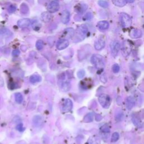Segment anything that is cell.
<instances>
[{
  "label": "cell",
  "instance_id": "4316f807",
  "mask_svg": "<svg viewBox=\"0 0 144 144\" xmlns=\"http://www.w3.org/2000/svg\"><path fill=\"white\" fill-rule=\"evenodd\" d=\"M100 130L102 133H108L110 132V128L107 124H105L104 126H102L100 128Z\"/></svg>",
  "mask_w": 144,
  "mask_h": 144
},
{
  "label": "cell",
  "instance_id": "f35d334b",
  "mask_svg": "<svg viewBox=\"0 0 144 144\" xmlns=\"http://www.w3.org/2000/svg\"><path fill=\"white\" fill-rule=\"evenodd\" d=\"M102 119V117L100 115H97L96 116V120L97 121H99Z\"/></svg>",
  "mask_w": 144,
  "mask_h": 144
},
{
  "label": "cell",
  "instance_id": "8d00e7d4",
  "mask_svg": "<svg viewBox=\"0 0 144 144\" xmlns=\"http://www.w3.org/2000/svg\"><path fill=\"white\" fill-rule=\"evenodd\" d=\"M19 54H20V51L17 49L14 50L12 52V55L13 56H17L19 55Z\"/></svg>",
  "mask_w": 144,
  "mask_h": 144
},
{
  "label": "cell",
  "instance_id": "74e56055",
  "mask_svg": "<svg viewBox=\"0 0 144 144\" xmlns=\"http://www.w3.org/2000/svg\"><path fill=\"white\" fill-rule=\"evenodd\" d=\"M100 79H101V81L102 82H103V83H106V82H107V78L106 77L105 74H103L102 75H101Z\"/></svg>",
  "mask_w": 144,
  "mask_h": 144
},
{
  "label": "cell",
  "instance_id": "ab89813d",
  "mask_svg": "<svg viewBox=\"0 0 144 144\" xmlns=\"http://www.w3.org/2000/svg\"><path fill=\"white\" fill-rule=\"evenodd\" d=\"M128 1L130 3H132L135 1V0H128Z\"/></svg>",
  "mask_w": 144,
  "mask_h": 144
},
{
  "label": "cell",
  "instance_id": "e575fe53",
  "mask_svg": "<svg viewBox=\"0 0 144 144\" xmlns=\"http://www.w3.org/2000/svg\"><path fill=\"white\" fill-rule=\"evenodd\" d=\"M92 18V14L91 13H88L85 15L83 19L84 20H90Z\"/></svg>",
  "mask_w": 144,
  "mask_h": 144
},
{
  "label": "cell",
  "instance_id": "277c9868",
  "mask_svg": "<svg viewBox=\"0 0 144 144\" xmlns=\"http://www.w3.org/2000/svg\"><path fill=\"white\" fill-rule=\"evenodd\" d=\"M120 20L121 24L123 28H128L132 24L131 17L126 13H121L120 14Z\"/></svg>",
  "mask_w": 144,
  "mask_h": 144
},
{
  "label": "cell",
  "instance_id": "d590c367",
  "mask_svg": "<svg viewBox=\"0 0 144 144\" xmlns=\"http://www.w3.org/2000/svg\"><path fill=\"white\" fill-rule=\"evenodd\" d=\"M16 129L20 132H23L25 130V128L23 127L22 123H19L16 126Z\"/></svg>",
  "mask_w": 144,
  "mask_h": 144
},
{
  "label": "cell",
  "instance_id": "f1b7e54d",
  "mask_svg": "<svg viewBox=\"0 0 144 144\" xmlns=\"http://www.w3.org/2000/svg\"><path fill=\"white\" fill-rule=\"evenodd\" d=\"M98 4L102 8H107L109 6L108 3L106 1H104V0H100L98 1Z\"/></svg>",
  "mask_w": 144,
  "mask_h": 144
},
{
  "label": "cell",
  "instance_id": "d6986e66",
  "mask_svg": "<svg viewBox=\"0 0 144 144\" xmlns=\"http://www.w3.org/2000/svg\"><path fill=\"white\" fill-rule=\"evenodd\" d=\"M60 87L64 91H68L70 89L71 85L69 82L65 81H61V85Z\"/></svg>",
  "mask_w": 144,
  "mask_h": 144
},
{
  "label": "cell",
  "instance_id": "8992f818",
  "mask_svg": "<svg viewBox=\"0 0 144 144\" xmlns=\"http://www.w3.org/2000/svg\"><path fill=\"white\" fill-rule=\"evenodd\" d=\"M110 50L111 52V54L113 56L115 57L118 54V52L120 49V43L118 41H111L110 44Z\"/></svg>",
  "mask_w": 144,
  "mask_h": 144
},
{
  "label": "cell",
  "instance_id": "d4e9b609",
  "mask_svg": "<svg viewBox=\"0 0 144 144\" xmlns=\"http://www.w3.org/2000/svg\"><path fill=\"white\" fill-rule=\"evenodd\" d=\"M15 99L17 104H21L23 101V97L22 94L19 92H17L15 94Z\"/></svg>",
  "mask_w": 144,
  "mask_h": 144
},
{
  "label": "cell",
  "instance_id": "e0dca14e",
  "mask_svg": "<svg viewBox=\"0 0 144 144\" xmlns=\"http://www.w3.org/2000/svg\"><path fill=\"white\" fill-rule=\"evenodd\" d=\"M130 36L132 39H138L142 36V32L139 29H132L130 33Z\"/></svg>",
  "mask_w": 144,
  "mask_h": 144
},
{
  "label": "cell",
  "instance_id": "cb8c5ba5",
  "mask_svg": "<svg viewBox=\"0 0 144 144\" xmlns=\"http://www.w3.org/2000/svg\"><path fill=\"white\" fill-rule=\"evenodd\" d=\"M20 11L22 14H26L29 12V7L28 5L25 4V3H23V4L20 5Z\"/></svg>",
  "mask_w": 144,
  "mask_h": 144
},
{
  "label": "cell",
  "instance_id": "52a82bcc",
  "mask_svg": "<svg viewBox=\"0 0 144 144\" xmlns=\"http://www.w3.org/2000/svg\"><path fill=\"white\" fill-rule=\"evenodd\" d=\"M59 3L56 0H54L49 4L47 6V10L49 13H54L59 10Z\"/></svg>",
  "mask_w": 144,
  "mask_h": 144
},
{
  "label": "cell",
  "instance_id": "5b68a950",
  "mask_svg": "<svg viewBox=\"0 0 144 144\" xmlns=\"http://www.w3.org/2000/svg\"><path fill=\"white\" fill-rule=\"evenodd\" d=\"M132 50V45L128 40H126L123 43L122 52L123 56L127 57L131 54Z\"/></svg>",
  "mask_w": 144,
  "mask_h": 144
},
{
  "label": "cell",
  "instance_id": "2e32d148",
  "mask_svg": "<svg viewBox=\"0 0 144 144\" xmlns=\"http://www.w3.org/2000/svg\"><path fill=\"white\" fill-rule=\"evenodd\" d=\"M87 8V6L86 4H78L75 7V10L77 13L83 14Z\"/></svg>",
  "mask_w": 144,
  "mask_h": 144
},
{
  "label": "cell",
  "instance_id": "9c48e42d",
  "mask_svg": "<svg viewBox=\"0 0 144 144\" xmlns=\"http://www.w3.org/2000/svg\"><path fill=\"white\" fill-rule=\"evenodd\" d=\"M69 44V41L66 39H60L57 42L56 48L59 50H63L68 47Z\"/></svg>",
  "mask_w": 144,
  "mask_h": 144
},
{
  "label": "cell",
  "instance_id": "ba28073f",
  "mask_svg": "<svg viewBox=\"0 0 144 144\" xmlns=\"http://www.w3.org/2000/svg\"><path fill=\"white\" fill-rule=\"evenodd\" d=\"M73 108V102L70 99H66L64 100L63 106H62V110L64 113L69 112L71 111Z\"/></svg>",
  "mask_w": 144,
  "mask_h": 144
},
{
  "label": "cell",
  "instance_id": "4fadbf2b",
  "mask_svg": "<svg viewBox=\"0 0 144 144\" xmlns=\"http://www.w3.org/2000/svg\"><path fill=\"white\" fill-rule=\"evenodd\" d=\"M126 107H127L128 110H131L133 108L135 105V100L133 97L128 96V98L126 99Z\"/></svg>",
  "mask_w": 144,
  "mask_h": 144
},
{
  "label": "cell",
  "instance_id": "44dd1931",
  "mask_svg": "<svg viewBox=\"0 0 144 144\" xmlns=\"http://www.w3.org/2000/svg\"><path fill=\"white\" fill-rule=\"evenodd\" d=\"M128 0H112V2L117 6L123 7L127 3Z\"/></svg>",
  "mask_w": 144,
  "mask_h": 144
},
{
  "label": "cell",
  "instance_id": "83f0119b",
  "mask_svg": "<svg viewBox=\"0 0 144 144\" xmlns=\"http://www.w3.org/2000/svg\"><path fill=\"white\" fill-rule=\"evenodd\" d=\"M119 138V135L118 132H114L111 136V142H115L118 140Z\"/></svg>",
  "mask_w": 144,
  "mask_h": 144
},
{
  "label": "cell",
  "instance_id": "30bf717a",
  "mask_svg": "<svg viewBox=\"0 0 144 144\" xmlns=\"http://www.w3.org/2000/svg\"><path fill=\"white\" fill-rule=\"evenodd\" d=\"M105 46V40L102 39V38H100L98 40H97L95 42V45H94V47L96 50H101L102 49L104 48Z\"/></svg>",
  "mask_w": 144,
  "mask_h": 144
},
{
  "label": "cell",
  "instance_id": "5bb4252c",
  "mask_svg": "<svg viewBox=\"0 0 144 144\" xmlns=\"http://www.w3.org/2000/svg\"><path fill=\"white\" fill-rule=\"evenodd\" d=\"M31 24V20L27 18L22 19L18 20L17 22V25L20 28L27 27Z\"/></svg>",
  "mask_w": 144,
  "mask_h": 144
},
{
  "label": "cell",
  "instance_id": "836d02e7",
  "mask_svg": "<svg viewBox=\"0 0 144 144\" xmlns=\"http://www.w3.org/2000/svg\"><path fill=\"white\" fill-rule=\"evenodd\" d=\"M85 71L84 70H80L77 73V76L79 78L82 79L84 77V76L85 75Z\"/></svg>",
  "mask_w": 144,
  "mask_h": 144
},
{
  "label": "cell",
  "instance_id": "3957f363",
  "mask_svg": "<svg viewBox=\"0 0 144 144\" xmlns=\"http://www.w3.org/2000/svg\"><path fill=\"white\" fill-rule=\"evenodd\" d=\"M99 101L102 107L107 109L110 107L111 104V99L107 94H101L99 97Z\"/></svg>",
  "mask_w": 144,
  "mask_h": 144
},
{
  "label": "cell",
  "instance_id": "7c38bea8",
  "mask_svg": "<svg viewBox=\"0 0 144 144\" xmlns=\"http://www.w3.org/2000/svg\"><path fill=\"white\" fill-rule=\"evenodd\" d=\"M70 17V15L69 11L67 10H64L63 11L62 14H61V22H62L64 24H67V23L69 22Z\"/></svg>",
  "mask_w": 144,
  "mask_h": 144
},
{
  "label": "cell",
  "instance_id": "7a4b0ae2",
  "mask_svg": "<svg viewBox=\"0 0 144 144\" xmlns=\"http://www.w3.org/2000/svg\"><path fill=\"white\" fill-rule=\"evenodd\" d=\"M88 28L86 25H82L77 28L74 33L75 39L78 41L83 40L88 33Z\"/></svg>",
  "mask_w": 144,
  "mask_h": 144
},
{
  "label": "cell",
  "instance_id": "d6a6232c",
  "mask_svg": "<svg viewBox=\"0 0 144 144\" xmlns=\"http://www.w3.org/2000/svg\"><path fill=\"white\" fill-rule=\"evenodd\" d=\"M112 70H113V72L114 73H118L119 72V70H120V67H119L118 64H114L113 67H112Z\"/></svg>",
  "mask_w": 144,
  "mask_h": 144
},
{
  "label": "cell",
  "instance_id": "1f68e13d",
  "mask_svg": "<svg viewBox=\"0 0 144 144\" xmlns=\"http://www.w3.org/2000/svg\"><path fill=\"white\" fill-rule=\"evenodd\" d=\"M8 12L9 13H13L16 10V6H15L14 5H11L8 8Z\"/></svg>",
  "mask_w": 144,
  "mask_h": 144
},
{
  "label": "cell",
  "instance_id": "9a60e30c",
  "mask_svg": "<svg viewBox=\"0 0 144 144\" xmlns=\"http://www.w3.org/2000/svg\"><path fill=\"white\" fill-rule=\"evenodd\" d=\"M109 24L107 21H100L97 24V27L100 31H105L108 29Z\"/></svg>",
  "mask_w": 144,
  "mask_h": 144
},
{
  "label": "cell",
  "instance_id": "8fae6325",
  "mask_svg": "<svg viewBox=\"0 0 144 144\" xmlns=\"http://www.w3.org/2000/svg\"><path fill=\"white\" fill-rule=\"evenodd\" d=\"M43 119L41 116H35L33 118V124L36 127H40L43 124Z\"/></svg>",
  "mask_w": 144,
  "mask_h": 144
},
{
  "label": "cell",
  "instance_id": "6da1fadb",
  "mask_svg": "<svg viewBox=\"0 0 144 144\" xmlns=\"http://www.w3.org/2000/svg\"><path fill=\"white\" fill-rule=\"evenodd\" d=\"M91 61L98 69L101 70L104 68L105 61L102 56L99 54H94L91 58Z\"/></svg>",
  "mask_w": 144,
  "mask_h": 144
},
{
  "label": "cell",
  "instance_id": "7402d4cb",
  "mask_svg": "<svg viewBox=\"0 0 144 144\" xmlns=\"http://www.w3.org/2000/svg\"><path fill=\"white\" fill-rule=\"evenodd\" d=\"M41 79H42V78H41L39 75H36V74L31 75L30 78H29L30 82L32 83H37V82H40L41 81Z\"/></svg>",
  "mask_w": 144,
  "mask_h": 144
},
{
  "label": "cell",
  "instance_id": "603a6c76",
  "mask_svg": "<svg viewBox=\"0 0 144 144\" xmlns=\"http://www.w3.org/2000/svg\"><path fill=\"white\" fill-rule=\"evenodd\" d=\"M94 118V115L92 113H90L86 115L83 118V122L90 123L93 121Z\"/></svg>",
  "mask_w": 144,
  "mask_h": 144
},
{
  "label": "cell",
  "instance_id": "ffe728a7",
  "mask_svg": "<svg viewBox=\"0 0 144 144\" xmlns=\"http://www.w3.org/2000/svg\"><path fill=\"white\" fill-rule=\"evenodd\" d=\"M74 33L75 31L73 28H68L64 31V34L67 39H70V38H72L73 36H74Z\"/></svg>",
  "mask_w": 144,
  "mask_h": 144
},
{
  "label": "cell",
  "instance_id": "ac0fdd59",
  "mask_svg": "<svg viewBox=\"0 0 144 144\" xmlns=\"http://www.w3.org/2000/svg\"><path fill=\"white\" fill-rule=\"evenodd\" d=\"M41 19H42L43 22L45 23H47L50 21L52 19V16L50 14V13L44 12L41 14Z\"/></svg>",
  "mask_w": 144,
  "mask_h": 144
},
{
  "label": "cell",
  "instance_id": "484cf974",
  "mask_svg": "<svg viewBox=\"0 0 144 144\" xmlns=\"http://www.w3.org/2000/svg\"><path fill=\"white\" fill-rule=\"evenodd\" d=\"M41 24H40V23H39L36 20H33V23H32V27H33L34 30L39 31L40 28H41Z\"/></svg>",
  "mask_w": 144,
  "mask_h": 144
},
{
  "label": "cell",
  "instance_id": "f546056e",
  "mask_svg": "<svg viewBox=\"0 0 144 144\" xmlns=\"http://www.w3.org/2000/svg\"><path fill=\"white\" fill-rule=\"evenodd\" d=\"M36 48L37 50H42L43 49V42L42 40H38L36 42Z\"/></svg>",
  "mask_w": 144,
  "mask_h": 144
},
{
  "label": "cell",
  "instance_id": "4dcf8cb0",
  "mask_svg": "<svg viewBox=\"0 0 144 144\" xmlns=\"http://www.w3.org/2000/svg\"><path fill=\"white\" fill-rule=\"evenodd\" d=\"M132 122L134 123V124L137 126V127H140L141 124L140 120L138 118H137V117H133V118H132Z\"/></svg>",
  "mask_w": 144,
  "mask_h": 144
}]
</instances>
